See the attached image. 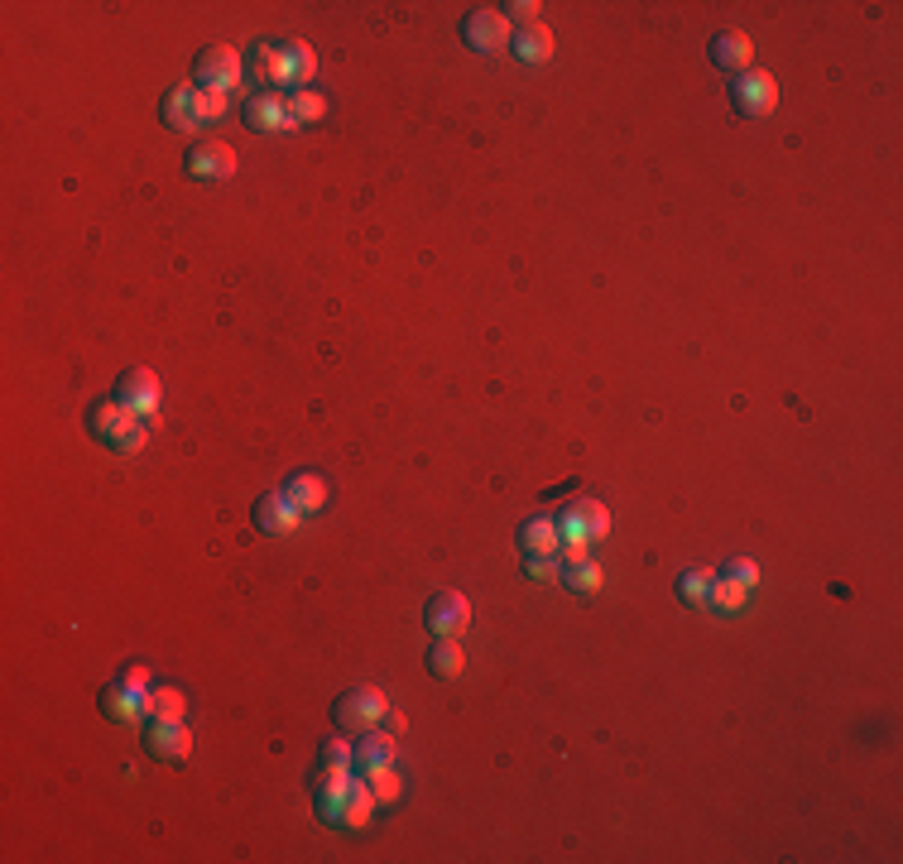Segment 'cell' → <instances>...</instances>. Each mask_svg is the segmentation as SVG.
<instances>
[{
  "mask_svg": "<svg viewBox=\"0 0 903 864\" xmlns=\"http://www.w3.org/2000/svg\"><path fill=\"white\" fill-rule=\"evenodd\" d=\"M188 168H193L197 178H231V173H236V149L226 140H202V144H193Z\"/></svg>",
  "mask_w": 903,
  "mask_h": 864,
  "instance_id": "cell-9",
  "label": "cell"
},
{
  "mask_svg": "<svg viewBox=\"0 0 903 864\" xmlns=\"http://www.w3.org/2000/svg\"><path fill=\"white\" fill-rule=\"evenodd\" d=\"M524 572L529 576H538V581H558V552L553 557H524Z\"/></svg>",
  "mask_w": 903,
  "mask_h": 864,
  "instance_id": "cell-33",
  "label": "cell"
},
{
  "mask_svg": "<svg viewBox=\"0 0 903 864\" xmlns=\"http://www.w3.org/2000/svg\"><path fill=\"white\" fill-rule=\"evenodd\" d=\"M726 576H735V581H745L750 591H755V586H759V567H755V562H750V557H731V562H726Z\"/></svg>",
  "mask_w": 903,
  "mask_h": 864,
  "instance_id": "cell-35",
  "label": "cell"
},
{
  "mask_svg": "<svg viewBox=\"0 0 903 864\" xmlns=\"http://www.w3.org/2000/svg\"><path fill=\"white\" fill-rule=\"evenodd\" d=\"M145 744H149V754H159V759H169V764H188L193 730H188L183 720H149Z\"/></svg>",
  "mask_w": 903,
  "mask_h": 864,
  "instance_id": "cell-7",
  "label": "cell"
},
{
  "mask_svg": "<svg viewBox=\"0 0 903 864\" xmlns=\"http://www.w3.org/2000/svg\"><path fill=\"white\" fill-rule=\"evenodd\" d=\"M462 668H466V653L457 639H438L428 648V672L433 677H462Z\"/></svg>",
  "mask_w": 903,
  "mask_h": 864,
  "instance_id": "cell-19",
  "label": "cell"
},
{
  "mask_svg": "<svg viewBox=\"0 0 903 864\" xmlns=\"http://www.w3.org/2000/svg\"><path fill=\"white\" fill-rule=\"evenodd\" d=\"M145 437H149V418L130 413V418L121 423V432L111 437V447H116V452H140V447H145Z\"/></svg>",
  "mask_w": 903,
  "mask_h": 864,
  "instance_id": "cell-27",
  "label": "cell"
},
{
  "mask_svg": "<svg viewBox=\"0 0 903 864\" xmlns=\"http://www.w3.org/2000/svg\"><path fill=\"white\" fill-rule=\"evenodd\" d=\"M519 548H524V557H553L562 548L558 519H529L519 528Z\"/></svg>",
  "mask_w": 903,
  "mask_h": 864,
  "instance_id": "cell-13",
  "label": "cell"
},
{
  "mask_svg": "<svg viewBox=\"0 0 903 864\" xmlns=\"http://www.w3.org/2000/svg\"><path fill=\"white\" fill-rule=\"evenodd\" d=\"M462 39H466V48H476V53H495V48L510 44V20H505L500 10H490V5H476V10H466Z\"/></svg>",
  "mask_w": 903,
  "mask_h": 864,
  "instance_id": "cell-5",
  "label": "cell"
},
{
  "mask_svg": "<svg viewBox=\"0 0 903 864\" xmlns=\"http://www.w3.org/2000/svg\"><path fill=\"white\" fill-rule=\"evenodd\" d=\"M284 106H289V120L293 125H308V120H322L327 116V101H322L318 92H284Z\"/></svg>",
  "mask_w": 903,
  "mask_h": 864,
  "instance_id": "cell-23",
  "label": "cell"
},
{
  "mask_svg": "<svg viewBox=\"0 0 903 864\" xmlns=\"http://www.w3.org/2000/svg\"><path fill=\"white\" fill-rule=\"evenodd\" d=\"M255 524L265 528V533H274V538H284V533L298 528V509H293L284 495H265V500L255 504Z\"/></svg>",
  "mask_w": 903,
  "mask_h": 864,
  "instance_id": "cell-15",
  "label": "cell"
},
{
  "mask_svg": "<svg viewBox=\"0 0 903 864\" xmlns=\"http://www.w3.org/2000/svg\"><path fill=\"white\" fill-rule=\"evenodd\" d=\"M370 792H375V802H399V792H404V778L394 773V764H380L366 773Z\"/></svg>",
  "mask_w": 903,
  "mask_h": 864,
  "instance_id": "cell-24",
  "label": "cell"
},
{
  "mask_svg": "<svg viewBox=\"0 0 903 864\" xmlns=\"http://www.w3.org/2000/svg\"><path fill=\"white\" fill-rule=\"evenodd\" d=\"M423 624L438 634V639H462L466 624H471V600L462 591H438L423 610Z\"/></svg>",
  "mask_w": 903,
  "mask_h": 864,
  "instance_id": "cell-4",
  "label": "cell"
},
{
  "mask_svg": "<svg viewBox=\"0 0 903 864\" xmlns=\"http://www.w3.org/2000/svg\"><path fill=\"white\" fill-rule=\"evenodd\" d=\"M159 116H164V125H169V130H178V135L202 125V120H197V111H193V92H183V87H173V92L164 96Z\"/></svg>",
  "mask_w": 903,
  "mask_h": 864,
  "instance_id": "cell-17",
  "label": "cell"
},
{
  "mask_svg": "<svg viewBox=\"0 0 903 864\" xmlns=\"http://www.w3.org/2000/svg\"><path fill=\"white\" fill-rule=\"evenodd\" d=\"M351 764H361V773H370V768H380V764H394V740L366 730V740L356 744V759H351Z\"/></svg>",
  "mask_w": 903,
  "mask_h": 864,
  "instance_id": "cell-20",
  "label": "cell"
},
{
  "mask_svg": "<svg viewBox=\"0 0 903 864\" xmlns=\"http://www.w3.org/2000/svg\"><path fill=\"white\" fill-rule=\"evenodd\" d=\"M193 82H197V92L226 96L236 82H241V53H236V48H226V44L202 48V53H197V63H193Z\"/></svg>",
  "mask_w": 903,
  "mask_h": 864,
  "instance_id": "cell-2",
  "label": "cell"
},
{
  "mask_svg": "<svg viewBox=\"0 0 903 864\" xmlns=\"http://www.w3.org/2000/svg\"><path fill=\"white\" fill-rule=\"evenodd\" d=\"M279 495H284L298 514H318L322 504H327V480L313 476V471H293V476L284 480V490H279Z\"/></svg>",
  "mask_w": 903,
  "mask_h": 864,
  "instance_id": "cell-11",
  "label": "cell"
},
{
  "mask_svg": "<svg viewBox=\"0 0 903 864\" xmlns=\"http://www.w3.org/2000/svg\"><path fill=\"white\" fill-rule=\"evenodd\" d=\"M111 399H121V404L130 408V413L149 418V413L159 408V375H154L149 365H135V370H125L121 380H116Z\"/></svg>",
  "mask_w": 903,
  "mask_h": 864,
  "instance_id": "cell-6",
  "label": "cell"
},
{
  "mask_svg": "<svg viewBox=\"0 0 903 864\" xmlns=\"http://www.w3.org/2000/svg\"><path fill=\"white\" fill-rule=\"evenodd\" d=\"M245 125L250 130H293L289 106H284V92H260L245 101Z\"/></svg>",
  "mask_w": 903,
  "mask_h": 864,
  "instance_id": "cell-10",
  "label": "cell"
},
{
  "mask_svg": "<svg viewBox=\"0 0 903 864\" xmlns=\"http://www.w3.org/2000/svg\"><path fill=\"white\" fill-rule=\"evenodd\" d=\"M351 759H356V744H346V740H327L318 754V764H327V768H351Z\"/></svg>",
  "mask_w": 903,
  "mask_h": 864,
  "instance_id": "cell-29",
  "label": "cell"
},
{
  "mask_svg": "<svg viewBox=\"0 0 903 864\" xmlns=\"http://www.w3.org/2000/svg\"><path fill=\"white\" fill-rule=\"evenodd\" d=\"M510 44H514V58H519V63H548V58H553V29H548V24H524Z\"/></svg>",
  "mask_w": 903,
  "mask_h": 864,
  "instance_id": "cell-14",
  "label": "cell"
},
{
  "mask_svg": "<svg viewBox=\"0 0 903 864\" xmlns=\"http://www.w3.org/2000/svg\"><path fill=\"white\" fill-rule=\"evenodd\" d=\"M130 692H149V668L145 663H135V668H125V677H121Z\"/></svg>",
  "mask_w": 903,
  "mask_h": 864,
  "instance_id": "cell-36",
  "label": "cell"
},
{
  "mask_svg": "<svg viewBox=\"0 0 903 864\" xmlns=\"http://www.w3.org/2000/svg\"><path fill=\"white\" fill-rule=\"evenodd\" d=\"M711 581H716V572H707V567H692V572L678 576V596L692 600V605H702V600H711Z\"/></svg>",
  "mask_w": 903,
  "mask_h": 864,
  "instance_id": "cell-26",
  "label": "cell"
},
{
  "mask_svg": "<svg viewBox=\"0 0 903 864\" xmlns=\"http://www.w3.org/2000/svg\"><path fill=\"white\" fill-rule=\"evenodd\" d=\"M313 72H318V58H313V48L303 44V39H293V44H279V87H293V92H303L308 82H313Z\"/></svg>",
  "mask_w": 903,
  "mask_h": 864,
  "instance_id": "cell-8",
  "label": "cell"
},
{
  "mask_svg": "<svg viewBox=\"0 0 903 864\" xmlns=\"http://www.w3.org/2000/svg\"><path fill=\"white\" fill-rule=\"evenodd\" d=\"M250 72H255V77H265V82H274V77H279V48H255Z\"/></svg>",
  "mask_w": 903,
  "mask_h": 864,
  "instance_id": "cell-30",
  "label": "cell"
},
{
  "mask_svg": "<svg viewBox=\"0 0 903 864\" xmlns=\"http://www.w3.org/2000/svg\"><path fill=\"white\" fill-rule=\"evenodd\" d=\"M125 418H130V408H125L121 399H97V404H92V413H87V423H92V432H97L101 442H111V437L121 432Z\"/></svg>",
  "mask_w": 903,
  "mask_h": 864,
  "instance_id": "cell-18",
  "label": "cell"
},
{
  "mask_svg": "<svg viewBox=\"0 0 903 864\" xmlns=\"http://www.w3.org/2000/svg\"><path fill=\"white\" fill-rule=\"evenodd\" d=\"M558 557L567 562V567H582V562H591V543H586V538H567V543L558 548Z\"/></svg>",
  "mask_w": 903,
  "mask_h": 864,
  "instance_id": "cell-34",
  "label": "cell"
},
{
  "mask_svg": "<svg viewBox=\"0 0 903 864\" xmlns=\"http://www.w3.org/2000/svg\"><path fill=\"white\" fill-rule=\"evenodd\" d=\"M188 696L178 687H149V720H183Z\"/></svg>",
  "mask_w": 903,
  "mask_h": 864,
  "instance_id": "cell-21",
  "label": "cell"
},
{
  "mask_svg": "<svg viewBox=\"0 0 903 864\" xmlns=\"http://www.w3.org/2000/svg\"><path fill=\"white\" fill-rule=\"evenodd\" d=\"M370 812H375V792H370L366 778H351V788H346V807H342V826H351V831H361L370 821Z\"/></svg>",
  "mask_w": 903,
  "mask_h": 864,
  "instance_id": "cell-16",
  "label": "cell"
},
{
  "mask_svg": "<svg viewBox=\"0 0 903 864\" xmlns=\"http://www.w3.org/2000/svg\"><path fill=\"white\" fill-rule=\"evenodd\" d=\"M711 58H716V68L745 72V68H750V58H755V44H750V34H745V29H726V34H716V39H711Z\"/></svg>",
  "mask_w": 903,
  "mask_h": 864,
  "instance_id": "cell-12",
  "label": "cell"
},
{
  "mask_svg": "<svg viewBox=\"0 0 903 864\" xmlns=\"http://www.w3.org/2000/svg\"><path fill=\"white\" fill-rule=\"evenodd\" d=\"M572 514H577V524H582V533H586V538H591V543L611 533V509H606V504H596V500H577V504H572Z\"/></svg>",
  "mask_w": 903,
  "mask_h": 864,
  "instance_id": "cell-22",
  "label": "cell"
},
{
  "mask_svg": "<svg viewBox=\"0 0 903 864\" xmlns=\"http://www.w3.org/2000/svg\"><path fill=\"white\" fill-rule=\"evenodd\" d=\"M745 600H750V586H745V581H735V576H716V581H711V605L740 610Z\"/></svg>",
  "mask_w": 903,
  "mask_h": 864,
  "instance_id": "cell-25",
  "label": "cell"
},
{
  "mask_svg": "<svg viewBox=\"0 0 903 864\" xmlns=\"http://www.w3.org/2000/svg\"><path fill=\"white\" fill-rule=\"evenodd\" d=\"M538 0H510V5H500V15L505 20H519V24H538Z\"/></svg>",
  "mask_w": 903,
  "mask_h": 864,
  "instance_id": "cell-32",
  "label": "cell"
},
{
  "mask_svg": "<svg viewBox=\"0 0 903 864\" xmlns=\"http://www.w3.org/2000/svg\"><path fill=\"white\" fill-rule=\"evenodd\" d=\"M731 106L740 111V116H769L774 106H779V82L769 77L764 68H745V72H735V82H731Z\"/></svg>",
  "mask_w": 903,
  "mask_h": 864,
  "instance_id": "cell-3",
  "label": "cell"
},
{
  "mask_svg": "<svg viewBox=\"0 0 903 864\" xmlns=\"http://www.w3.org/2000/svg\"><path fill=\"white\" fill-rule=\"evenodd\" d=\"M385 716H390V701H385L380 687H351V692L337 696V706H332V720H337L342 730H351V735L375 730Z\"/></svg>",
  "mask_w": 903,
  "mask_h": 864,
  "instance_id": "cell-1",
  "label": "cell"
},
{
  "mask_svg": "<svg viewBox=\"0 0 903 864\" xmlns=\"http://www.w3.org/2000/svg\"><path fill=\"white\" fill-rule=\"evenodd\" d=\"M193 111H197V120H217L221 111H226V96H217V92H197V87H193Z\"/></svg>",
  "mask_w": 903,
  "mask_h": 864,
  "instance_id": "cell-31",
  "label": "cell"
},
{
  "mask_svg": "<svg viewBox=\"0 0 903 864\" xmlns=\"http://www.w3.org/2000/svg\"><path fill=\"white\" fill-rule=\"evenodd\" d=\"M567 586H572L577 596H591V591L601 586V567H596V562H582V567H567Z\"/></svg>",
  "mask_w": 903,
  "mask_h": 864,
  "instance_id": "cell-28",
  "label": "cell"
}]
</instances>
